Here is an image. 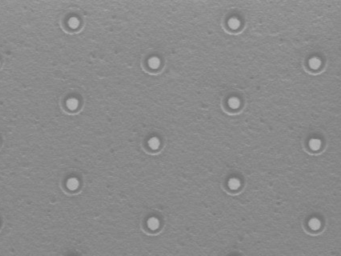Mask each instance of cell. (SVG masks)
Returning a JSON list of instances; mask_svg holds the SVG:
<instances>
[{"mask_svg": "<svg viewBox=\"0 0 341 256\" xmlns=\"http://www.w3.org/2000/svg\"><path fill=\"white\" fill-rule=\"evenodd\" d=\"M66 106L69 108L70 110H75L78 107V101L77 99L75 98H70L69 100H67L66 102Z\"/></svg>", "mask_w": 341, "mask_h": 256, "instance_id": "7a4b0ae2", "label": "cell"}, {"mask_svg": "<svg viewBox=\"0 0 341 256\" xmlns=\"http://www.w3.org/2000/svg\"><path fill=\"white\" fill-rule=\"evenodd\" d=\"M66 186L68 187V189H70V190H75V189H77V188H78V186H79V182H78V180H77L76 178H70V179L67 181Z\"/></svg>", "mask_w": 341, "mask_h": 256, "instance_id": "6da1fadb", "label": "cell"}, {"mask_svg": "<svg viewBox=\"0 0 341 256\" xmlns=\"http://www.w3.org/2000/svg\"><path fill=\"white\" fill-rule=\"evenodd\" d=\"M320 145H321V142H320V140H318V139H311L309 142V147L312 150H318L320 148Z\"/></svg>", "mask_w": 341, "mask_h": 256, "instance_id": "277c9868", "label": "cell"}, {"mask_svg": "<svg viewBox=\"0 0 341 256\" xmlns=\"http://www.w3.org/2000/svg\"><path fill=\"white\" fill-rule=\"evenodd\" d=\"M228 186L230 187L231 189H237L238 187L240 186V182H239V180L238 179H236V178H232V179H230L229 180V182H228Z\"/></svg>", "mask_w": 341, "mask_h": 256, "instance_id": "52a82bcc", "label": "cell"}, {"mask_svg": "<svg viewBox=\"0 0 341 256\" xmlns=\"http://www.w3.org/2000/svg\"><path fill=\"white\" fill-rule=\"evenodd\" d=\"M309 226H310L311 229L316 230V229L319 228V227H320V221H319L318 219H316V218L311 219V220L309 221Z\"/></svg>", "mask_w": 341, "mask_h": 256, "instance_id": "30bf717a", "label": "cell"}, {"mask_svg": "<svg viewBox=\"0 0 341 256\" xmlns=\"http://www.w3.org/2000/svg\"><path fill=\"white\" fill-rule=\"evenodd\" d=\"M147 223H148V227L152 230L156 229L157 227L159 226V221L157 220V218H155V217H151L150 219H148Z\"/></svg>", "mask_w": 341, "mask_h": 256, "instance_id": "3957f363", "label": "cell"}, {"mask_svg": "<svg viewBox=\"0 0 341 256\" xmlns=\"http://www.w3.org/2000/svg\"><path fill=\"white\" fill-rule=\"evenodd\" d=\"M228 104L231 108H237L239 106V104H240V101H239L238 98H236V97H231V98L228 100Z\"/></svg>", "mask_w": 341, "mask_h": 256, "instance_id": "ba28073f", "label": "cell"}, {"mask_svg": "<svg viewBox=\"0 0 341 256\" xmlns=\"http://www.w3.org/2000/svg\"><path fill=\"white\" fill-rule=\"evenodd\" d=\"M320 64H321L320 60H319L317 57H313V58H311L309 60V66L311 68H313V69H316V68H318L319 66H320Z\"/></svg>", "mask_w": 341, "mask_h": 256, "instance_id": "5b68a950", "label": "cell"}, {"mask_svg": "<svg viewBox=\"0 0 341 256\" xmlns=\"http://www.w3.org/2000/svg\"><path fill=\"white\" fill-rule=\"evenodd\" d=\"M68 24H69L70 27L76 28V27H78V25H79V20H78L76 17H71L70 20H69V22H68Z\"/></svg>", "mask_w": 341, "mask_h": 256, "instance_id": "7c38bea8", "label": "cell"}, {"mask_svg": "<svg viewBox=\"0 0 341 256\" xmlns=\"http://www.w3.org/2000/svg\"><path fill=\"white\" fill-rule=\"evenodd\" d=\"M239 24H240V22H239V20L237 19V18H231V19H229V21H228L229 27H231L232 29L237 28L239 26Z\"/></svg>", "mask_w": 341, "mask_h": 256, "instance_id": "8fae6325", "label": "cell"}, {"mask_svg": "<svg viewBox=\"0 0 341 256\" xmlns=\"http://www.w3.org/2000/svg\"><path fill=\"white\" fill-rule=\"evenodd\" d=\"M148 144L152 149H156V148H158V146H159V140L158 138H156V137H152L148 141Z\"/></svg>", "mask_w": 341, "mask_h": 256, "instance_id": "9c48e42d", "label": "cell"}, {"mask_svg": "<svg viewBox=\"0 0 341 256\" xmlns=\"http://www.w3.org/2000/svg\"><path fill=\"white\" fill-rule=\"evenodd\" d=\"M148 64L151 68H157L160 64V60L157 58V57H151L148 60Z\"/></svg>", "mask_w": 341, "mask_h": 256, "instance_id": "8992f818", "label": "cell"}]
</instances>
